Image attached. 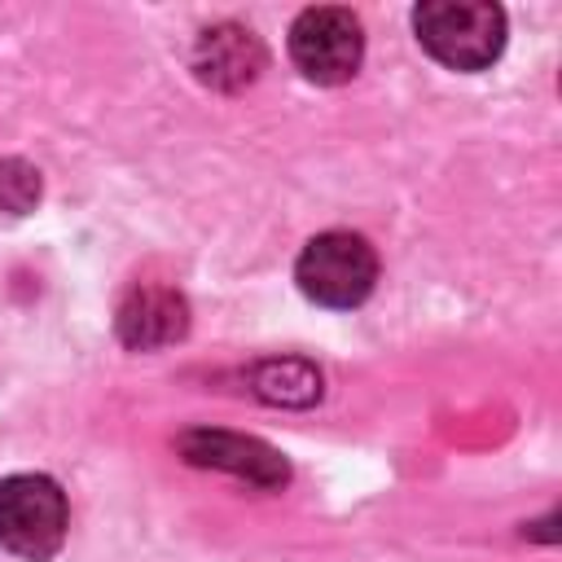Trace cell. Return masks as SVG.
<instances>
[{"instance_id":"obj_1","label":"cell","mask_w":562,"mask_h":562,"mask_svg":"<svg viewBox=\"0 0 562 562\" xmlns=\"http://www.w3.org/2000/svg\"><path fill=\"white\" fill-rule=\"evenodd\" d=\"M413 31L448 70H483L505 48V13L487 0H426L413 9Z\"/></svg>"},{"instance_id":"obj_2","label":"cell","mask_w":562,"mask_h":562,"mask_svg":"<svg viewBox=\"0 0 562 562\" xmlns=\"http://www.w3.org/2000/svg\"><path fill=\"white\" fill-rule=\"evenodd\" d=\"M294 281L299 290L321 303V307H356L369 299L373 281H378V255L360 233H321L303 246L299 263H294Z\"/></svg>"},{"instance_id":"obj_3","label":"cell","mask_w":562,"mask_h":562,"mask_svg":"<svg viewBox=\"0 0 562 562\" xmlns=\"http://www.w3.org/2000/svg\"><path fill=\"white\" fill-rule=\"evenodd\" d=\"M66 492L48 474L0 483V544L26 562H48L66 540Z\"/></svg>"},{"instance_id":"obj_4","label":"cell","mask_w":562,"mask_h":562,"mask_svg":"<svg viewBox=\"0 0 562 562\" xmlns=\"http://www.w3.org/2000/svg\"><path fill=\"white\" fill-rule=\"evenodd\" d=\"M290 57L312 83H347L364 57V31L347 9H303L290 26Z\"/></svg>"},{"instance_id":"obj_5","label":"cell","mask_w":562,"mask_h":562,"mask_svg":"<svg viewBox=\"0 0 562 562\" xmlns=\"http://www.w3.org/2000/svg\"><path fill=\"white\" fill-rule=\"evenodd\" d=\"M180 452L193 465H215V470H233L241 479H250L255 487H277L285 483V461L259 443V439H241V435H224V430H189L180 439Z\"/></svg>"},{"instance_id":"obj_6","label":"cell","mask_w":562,"mask_h":562,"mask_svg":"<svg viewBox=\"0 0 562 562\" xmlns=\"http://www.w3.org/2000/svg\"><path fill=\"white\" fill-rule=\"evenodd\" d=\"M189 325V312H184V299L176 290H162V285H145V290H132L127 303L119 307V338L127 347H162V342H176Z\"/></svg>"},{"instance_id":"obj_7","label":"cell","mask_w":562,"mask_h":562,"mask_svg":"<svg viewBox=\"0 0 562 562\" xmlns=\"http://www.w3.org/2000/svg\"><path fill=\"white\" fill-rule=\"evenodd\" d=\"M193 66H198V75L206 79V83H215V88H241V83H250L255 75H259V66H263V48H259V40L246 31V26H215V31H206L202 40H198V57H193Z\"/></svg>"},{"instance_id":"obj_8","label":"cell","mask_w":562,"mask_h":562,"mask_svg":"<svg viewBox=\"0 0 562 562\" xmlns=\"http://www.w3.org/2000/svg\"><path fill=\"white\" fill-rule=\"evenodd\" d=\"M35 202H40V171L22 158H4L0 162V211L26 215Z\"/></svg>"}]
</instances>
